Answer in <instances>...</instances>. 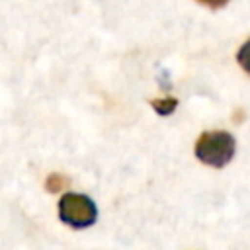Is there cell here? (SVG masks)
Returning <instances> with one entry per match:
<instances>
[{
  "label": "cell",
  "instance_id": "277c9868",
  "mask_svg": "<svg viewBox=\"0 0 250 250\" xmlns=\"http://www.w3.org/2000/svg\"><path fill=\"white\" fill-rule=\"evenodd\" d=\"M66 184H68V178L62 176V174H59V172H55V174H51V176L47 178L45 188H47L49 191H59V189H62Z\"/></svg>",
  "mask_w": 250,
  "mask_h": 250
},
{
  "label": "cell",
  "instance_id": "7a4b0ae2",
  "mask_svg": "<svg viewBox=\"0 0 250 250\" xmlns=\"http://www.w3.org/2000/svg\"><path fill=\"white\" fill-rule=\"evenodd\" d=\"M59 219L72 229H86L96 223L98 207L84 193H64L59 199Z\"/></svg>",
  "mask_w": 250,
  "mask_h": 250
},
{
  "label": "cell",
  "instance_id": "3957f363",
  "mask_svg": "<svg viewBox=\"0 0 250 250\" xmlns=\"http://www.w3.org/2000/svg\"><path fill=\"white\" fill-rule=\"evenodd\" d=\"M152 109L158 113V115H170L176 107H178V100L176 98H162V100H152L150 102Z\"/></svg>",
  "mask_w": 250,
  "mask_h": 250
},
{
  "label": "cell",
  "instance_id": "6da1fadb",
  "mask_svg": "<svg viewBox=\"0 0 250 250\" xmlns=\"http://www.w3.org/2000/svg\"><path fill=\"white\" fill-rule=\"evenodd\" d=\"M236 150V141L227 131H207L195 143V156L213 168L227 166Z\"/></svg>",
  "mask_w": 250,
  "mask_h": 250
},
{
  "label": "cell",
  "instance_id": "8992f818",
  "mask_svg": "<svg viewBox=\"0 0 250 250\" xmlns=\"http://www.w3.org/2000/svg\"><path fill=\"white\" fill-rule=\"evenodd\" d=\"M197 2H199V4H203V6H207V8L217 10V8L227 6V2H229V0H197Z\"/></svg>",
  "mask_w": 250,
  "mask_h": 250
},
{
  "label": "cell",
  "instance_id": "5b68a950",
  "mask_svg": "<svg viewBox=\"0 0 250 250\" xmlns=\"http://www.w3.org/2000/svg\"><path fill=\"white\" fill-rule=\"evenodd\" d=\"M236 61L238 64L242 66V70H246L250 74V39L238 49V55H236Z\"/></svg>",
  "mask_w": 250,
  "mask_h": 250
}]
</instances>
